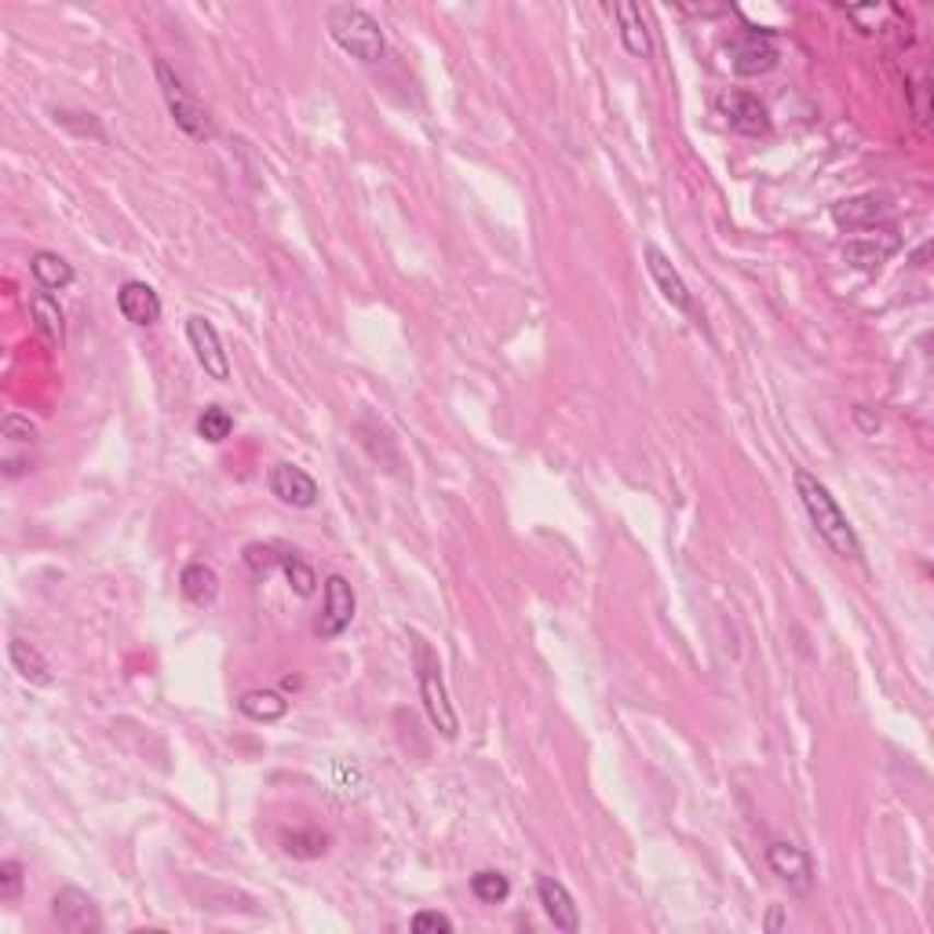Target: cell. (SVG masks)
Returning a JSON list of instances; mask_svg holds the SVG:
<instances>
[{
	"label": "cell",
	"mask_w": 934,
	"mask_h": 934,
	"mask_svg": "<svg viewBox=\"0 0 934 934\" xmlns=\"http://www.w3.org/2000/svg\"><path fill=\"white\" fill-rule=\"evenodd\" d=\"M715 110H720L723 121L742 136H767L770 132L767 106L759 103V95H752V92H723L720 100H715Z\"/></svg>",
	"instance_id": "cell-10"
},
{
	"label": "cell",
	"mask_w": 934,
	"mask_h": 934,
	"mask_svg": "<svg viewBox=\"0 0 934 934\" xmlns=\"http://www.w3.org/2000/svg\"><path fill=\"white\" fill-rule=\"evenodd\" d=\"M231 431H234V417L223 406H209L198 417V434L205 442H226Z\"/></svg>",
	"instance_id": "cell-26"
},
{
	"label": "cell",
	"mask_w": 934,
	"mask_h": 934,
	"mask_svg": "<svg viewBox=\"0 0 934 934\" xmlns=\"http://www.w3.org/2000/svg\"><path fill=\"white\" fill-rule=\"evenodd\" d=\"M51 917L67 934H100L103 931V917L100 906H95L92 895H84L81 887H62L56 898H51Z\"/></svg>",
	"instance_id": "cell-6"
},
{
	"label": "cell",
	"mask_w": 934,
	"mask_h": 934,
	"mask_svg": "<svg viewBox=\"0 0 934 934\" xmlns=\"http://www.w3.org/2000/svg\"><path fill=\"white\" fill-rule=\"evenodd\" d=\"M267 486H270V493L289 507H314L322 497L318 482H314L311 475L296 464H275L267 475Z\"/></svg>",
	"instance_id": "cell-12"
},
{
	"label": "cell",
	"mask_w": 934,
	"mask_h": 934,
	"mask_svg": "<svg viewBox=\"0 0 934 934\" xmlns=\"http://www.w3.org/2000/svg\"><path fill=\"white\" fill-rule=\"evenodd\" d=\"M30 314H34L40 340H45L48 347L67 343V318H62V307L51 292H45V289L34 292V296H30Z\"/></svg>",
	"instance_id": "cell-17"
},
{
	"label": "cell",
	"mask_w": 934,
	"mask_h": 934,
	"mask_svg": "<svg viewBox=\"0 0 934 934\" xmlns=\"http://www.w3.org/2000/svg\"><path fill=\"white\" fill-rule=\"evenodd\" d=\"M912 117H917L920 125L931 121V84L923 78L912 84Z\"/></svg>",
	"instance_id": "cell-31"
},
{
	"label": "cell",
	"mask_w": 934,
	"mask_h": 934,
	"mask_svg": "<svg viewBox=\"0 0 934 934\" xmlns=\"http://www.w3.org/2000/svg\"><path fill=\"white\" fill-rule=\"evenodd\" d=\"M781 923H785V917H781V909H774L767 917V931H781Z\"/></svg>",
	"instance_id": "cell-33"
},
{
	"label": "cell",
	"mask_w": 934,
	"mask_h": 934,
	"mask_svg": "<svg viewBox=\"0 0 934 934\" xmlns=\"http://www.w3.org/2000/svg\"><path fill=\"white\" fill-rule=\"evenodd\" d=\"M237 709H242V715H248V720H256V723H275V720H281V715L289 712V701L281 698L278 690H248V693H242Z\"/></svg>",
	"instance_id": "cell-21"
},
{
	"label": "cell",
	"mask_w": 934,
	"mask_h": 934,
	"mask_svg": "<svg viewBox=\"0 0 934 934\" xmlns=\"http://www.w3.org/2000/svg\"><path fill=\"white\" fill-rule=\"evenodd\" d=\"M281 570H285L289 588L296 592L300 599H307V595H314V588H318V577H314L311 562H303L296 551H285V556H281Z\"/></svg>",
	"instance_id": "cell-24"
},
{
	"label": "cell",
	"mask_w": 934,
	"mask_h": 934,
	"mask_svg": "<svg viewBox=\"0 0 934 934\" xmlns=\"http://www.w3.org/2000/svg\"><path fill=\"white\" fill-rule=\"evenodd\" d=\"M792 482H796V497H799L803 512H807L810 526L818 529V537L825 540V545H829L840 559H862V545H857L854 526L847 523L843 507L836 504L829 486H825L818 475H810L807 467H796Z\"/></svg>",
	"instance_id": "cell-1"
},
{
	"label": "cell",
	"mask_w": 934,
	"mask_h": 934,
	"mask_svg": "<svg viewBox=\"0 0 934 934\" xmlns=\"http://www.w3.org/2000/svg\"><path fill=\"white\" fill-rule=\"evenodd\" d=\"M643 259H646V270H650V278H654V285L661 289V296H665L679 314H687V318H698V307H693V292L687 289V281H682L679 270L672 267V259L661 253L657 245H646V248H643Z\"/></svg>",
	"instance_id": "cell-11"
},
{
	"label": "cell",
	"mask_w": 934,
	"mask_h": 934,
	"mask_svg": "<svg viewBox=\"0 0 934 934\" xmlns=\"http://www.w3.org/2000/svg\"><path fill=\"white\" fill-rule=\"evenodd\" d=\"M187 340H190L194 358H198V365L205 369V376L226 384V380H231V358L223 351V340H220V332H215V325L209 318H201V314H194V318H187Z\"/></svg>",
	"instance_id": "cell-7"
},
{
	"label": "cell",
	"mask_w": 934,
	"mask_h": 934,
	"mask_svg": "<svg viewBox=\"0 0 934 934\" xmlns=\"http://www.w3.org/2000/svg\"><path fill=\"white\" fill-rule=\"evenodd\" d=\"M895 248H898V242H884V245H876V242H851V245L843 248V256L851 259L854 267L876 270L890 253H895Z\"/></svg>",
	"instance_id": "cell-25"
},
{
	"label": "cell",
	"mask_w": 934,
	"mask_h": 934,
	"mask_svg": "<svg viewBox=\"0 0 934 934\" xmlns=\"http://www.w3.org/2000/svg\"><path fill=\"white\" fill-rule=\"evenodd\" d=\"M412 665H417V682H420V698H423V709H428V720L434 723V731L453 742L460 723H456L450 690H445L439 654H434L428 639H420V635H412Z\"/></svg>",
	"instance_id": "cell-3"
},
{
	"label": "cell",
	"mask_w": 934,
	"mask_h": 934,
	"mask_svg": "<svg viewBox=\"0 0 934 934\" xmlns=\"http://www.w3.org/2000/svg\"><path fill=\"white\" fill-rule=\"evenodd\" d=\"M8 661H12V668L19 672V679H26L30 687H51L48 661L40 657V650L30 646L26 639H12V643H8Z\"/></svg>",
	"instance_id": "cell-18"
},
{
	"label": "cell",
	"mask_w": 934,
	"mask_h": 934,
	"mask_svg": "<svg viewBox=\"0 0 934 934\" xmlns=\"http://www.w3.org/2000/svg\"><path fill=\"white\" fill-rule=\"evenodd\" d=\"M30 270H34L37 285L45 292H59V289L73 285V267L59 253H48V248H40V253L30 256Z\"/></svg>",
	"instance_id": "cell-19"
},
{
	"label": "cell",
	"mask_w": 934,
	"mask_h": 934,
	"mask_svg": "<svg viewBox=\"0 0 934 934\" xmlns=\"http://www.w3.org/2000/svg\"><path fill=\"white\" fill-rule=\"evenodd\" d=\"M26 887V876H23V865L19 862H0V901H15L19 895H23Z\"/></svg>",
	"instance_id": "cell-28"
},
{
	"label": "cell",
	"mask_w": 934,
	"mask_h": 934,
	"mask_svg": "<svg viewBox=\"0 0 934 934\" xmlns=\"http://www.w3.org/2000/svg\"><path fill=\"white\" fill-rule=\"evenodd\" d=\"M325 26H329V37L336 40V48L347 51L358 62H380L384 59V30L369 12L354 4H332L325 12Z\"/></svg>",
	"instance_id": "cell-2"
},
{
	"label": "cell",
	"mask_w": 934,
	"mask_h": 934,
	"mask_svg": "<svg viewBox=\"0 0 934 934\" xmlns=\"http://www.w3.org/2000/svg\"><path fill=\"white\" fill-rule=\"evenodd\" d=\"M0 431H4V439L15 442V445H34L37 442V428L30 423V417H19V412H8L4 423H0Z\"/></svg>",
	"instance_id": "cell-29"
},
{
	"label": "cell",
	"mask_w": 934,
	"mask_h": 934,
	"mask_svg": "<svg viewBox=\"0 0 934 934\" xmlns=\"http://www.w3.org/2000/svg\"><path fill=\"white\" fill-rule=\"evenodd\" d=\"M854 420L862 423V431H865V434H876V431H879V417H876V420L868 417L865 406H857V409H854Z\"/></svg>",
	"instance_id": "cell-32"
},
{
	"label": "cell",
	"mask_w": 934,
	"mask_h": 934,
	"mask_svg": "<svg viewBox=\"0 0 934 934\" xmlns=\"http://www.w3.org/2000/svg\"><path fill=\"white\" fill-rule=\"evenodd\" d=\"M157 84H161V95H165L168 114H172V121H176L179 132H187L190 139H212L215 128H212L209 110L194 100V92L183 84V78L168 67L165 59H157Z\"/></svg>",
	"instance_id": "cell-4"
},
{
	"label": "cell",
	"mask_w": 934,
	"mask_h": 934,
	"mask_svg": "<svg viewBox=\"0 0 934 934\" xmlns=\"http://www.w3.org/2000/svg\"><path fill=\"white\" fill-rule=\"evenodd\" d=\"M117 311H121L125 322L147 329V325H154L161 318V296L147 285V281H125V285L117 289Z\"/></svg>",
	"instance_id": "cell-14"
},
{
	"label": "cell",
	"mask_w": 934,
	"mask_h": 934,
	"mask_svg": "<svg viewBox=\"0 0 934 934\" xmlns=\"http://www.w3.org/2000/svg\"><path fill=\"white\" fill-rule=\"evenodd\" d=\"M537 898H540V909L545 917L556 923V931L562 934H577L581 931V912H577V901L567 890V884H559L556 876H540L537 879Z\"/></svg>",
	"instance_id": "cell-13"
},
{
	"label": "cell",
	"mask_w": 934,
	"mask_h": 934,
	"mask_svg": "<svg viewBox=\"0 0 934 934\" xmlns=\"http://www.w3.org/2000/svg\"><path fill=\"white\" fill-rule=\"evenodd\" d=\"M409 927L417 931V934H450L453 931V920L445 917V912H434V909H423V912H417V917L409 920Z\"/></svg>",
	"instance_id": "cell-30"
},
{
	"label": "cell",
	"mask_w": 934,
	"mask_h": 934,
	"mask_svg": "<svg viewBox=\"0 0 934 934\" xmlns=\"http://www.w3.org/2000/svg\"><path fill=\"white\" fill-rule=\"evenodd\" d=\"M471 895L482 901V906H501V901L512 895V884H507L504 873H497V868H479V873L471 876Z\"/></svg>",
	"instance_id": "cell-23"
},
{
	"label": "cell",
	"mask_w": 934,
	"mask_h": 934,
	"mask_svg": "<svg viewBox=\"0 0 934 934\" xmlns=\"http://www.w3.org/2000/svg\"><path fill=\"white\" fill-rule=\"evenodd\" d=\"M767 865H770V873H774L789 890H796V895H807V890L814 887V879H818L814 876L810 854L803 851V847L785 843V840L767 847Z\"/></svg>",
	"instance_id": "cell-8"
},
{
	"label": "cell",
	"mask_w": 934,
	"mask_h": 934,
	"mask_svg": "<svg viewBox=\"0 0 934 934\" xmlns=\"http://www.w3.org/2000/svg\"><path fill=\"white\" fill-rule=\"evenodd\" d=\"M179 588L190 603L205 606L220 595V577H215V570L205 567V562H190V567H183L179 573Z\"/></svg>",
	"instance_id": "cell-20"
},
{
	"label": "cell",
	"mask_w": 934,
	"mask_h": 934,
	"mask_svg": "<svg viewBox=\"0 0 934 934\" xmlns=\"http://www.w3.org/2000/svg\"><path fill=\"white\" fill-rule=\"evenodd\" d=\"M726 56H731V70L737 78H759V73H770L781 62L778 40L770 30H756L745 26L731 45H726Z\"/></svg>",
	"instance_id": "cell-5"
},
{
	"label": "cell",
	"mask_w": 934,
	"mask_h": 934,
	"mask_svg": "<svg viewBox=\"0 0 934 934\" xmlns=\"http://www.w3.org/2000/svg\"><path fill=\"white\" fill-rule=\"evenodd\" d=\"M887 212H890L887 201L876 198V194H862V198H847L840 205H832V220L843 231H865V226L887 220Z\"/></svg>",
	"instance_id": "cell-15"
},
{
	"label": "cell",
	"mask_w": 934,
	"mask_h": 934,
	"mask_svg": "<svg viewBox=\"0 0 934 934\" xmlns=\"http://www.w3.org/2000/svg\"><path fill=\"white\" fill-rule=\"evenodd\" d=\"M354 606H358V599H354L351 581L340 577V573H332V577L325 581V610L318 617V624H314V632H318L322 639L343 635L354 621Z\"/></svg>",
	"instance_id": "cell-9"
},
{
	"label": "cell",
	"mask_w": 934,
	"mask_h": 934,
	"mask_svg": "<svg viewBox=\"0 0 934 934\" xmlns=\"http://www.w3.org/2000/svg\"><path fill=\"white\" fill-rule=\"evenodd\" d=\"M281 851L289 857H300V862H314V857L329 854V836L322 829H292L281 832Z\"/></svg>",
	"instance_id": "cell-22"
},
{
	"label": "cell",
	"mask_w": 934,
	"mask_h": 934,
	"mask_svg": "<svg viewBox=\"0 0 934 934\" xmlns=\"http://www.w3.org/2000/svg\"><path fill=\"white\" fill-rule=\"evenodd\" d=\"M281 556H285V551H281ZM281 556H278L275 545H248L245 548V567L253 570L256 577H267L270 570L281 567Z\"/></svg>",
	"instance_id": "cell-27"
},
{
	"label": "cell",
	"mask_w": 934,
	"mask_h": 934,
	"mask_svg": "<svg viewBox=\"0 0 934 934\" xmlns=\"http://www.w3.org/2000/svg\"><path fill=\"white\" fill-rule=\"evenodd\" d=\"M614 12H617V23H621V45H624L628 56H635V59L654 56V40H650V26H646L643 8L632 4V0H624V4H617Z\"/></svg>",
	"instance_id": "cell-16"
}]
</instances>
